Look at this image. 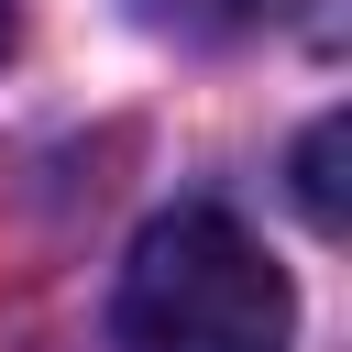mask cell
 I'll use <instances>...</instances> for the list:
<instances>
[{
    "label": "cell",
    "instance_id": "cell-1",
    "mask_svg": "<svg viewBox=\"0 0 352 352\" xmlns=\"http://www.w3.org/2000/svg\"><path fill=\"white\" fill-rule=\"evenodd\" d=\"M110 330L121 352H286L297 297H286V264L231 209H165L121 264Z\"/></svg>",
    "mask_w": 352,
    "mask_h": 352
},
{
    "label": "cell",
    "instance_id": "cell-2",
    "mask_svg": "<svg viewBox=\"0 0 352 352\" xmlns=\"http://www.w3.org/2000/svg\"><path fill=\"white\" fill-rule=\"evenodd\" d=\"M154 33H187V44H231V33H253V22H275L286 0H132Z\"/></svg>",
    "mask_w": 352,
    "mask_h": 352
},
{
    "label": "cell",
    "instance_id": "cell-3",
    "mask_svg": "<svg viewBox=\"0 0 352 352\" xmlns=\"http://www.w3.org/2000/svg\"><path fill=\"white\" fill-rule=\"evenodd\" d=\"M297 198H308V220H319V231L341 220V110L297 143Z\"/></svg>",
    "mask_w": 352,
    "mask_h": 352
},
{
    "label": "cell",
    "instance_id": "cell-4",
    "mask_svg": "<svg viewBox=\"0 0 352 352\" xmlns=\"http://www.w3.org/2000/svg\"><path fill=\"white\" fill-rule=\"evenodd\" d=\"M11 33H22V22H11V0H0V55H11Z\"/></svg>",
    "mask_w": 352,
    "mask_h": 352
}]
</instances>
